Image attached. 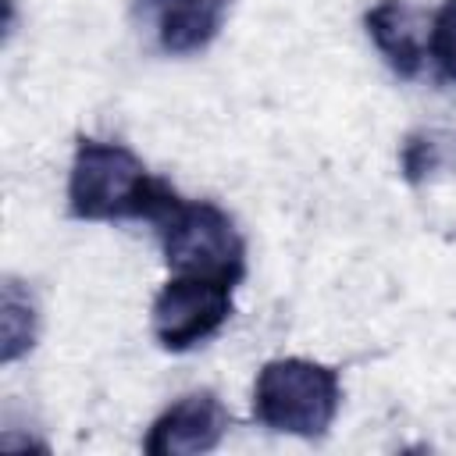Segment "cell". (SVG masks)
<instances>
[{
	"label": "cell",
	"instance_id": "6",
	"mask_svg": "<svg viewBox=\"0 0 456 456\" xmlns=\"http://www.w3.org/2000/svg\"><path fill=\"white\" fill-rule=\"evenodd\" d=\"M142 7L153 14L160 50L182 57L200 53L217 39L232 0H142Z\"/></svg>",
	"mask_w": 456,
	"mask_h": 456
},
{
	"label": "cell",
	"instance_id": "3",
	"mask_svg": "<svg viewBox=\"0 0 456 456\" xmlns=\"http://www.w3.org/2000/svg\"><path fill=\"white\" fill-rule=\"evenodd\" d=\"M171 274L214 278L239 285L246 278V239L235 221L210 200H175L171 210L153 221Z\"/></svg>",
	"mask_w": 456,
	"mask_h": 456
},
{
	"label": "cell",
	"instance_id": "9",
	"mask_svg": "<svg viewBox=\"0 0 456 456\" xmlns=\"http://www.w3.org/2000/svg\"><path fill=\"white\" fill-rule=\"evenodd\" d=\"M428 53H431L438 78L456 86V0H445L438 7L431 21V36H428Z\"/></svg>",
	"mask_w": 456,
	"mask_h": 456
},
{
	"label": "cell",
	"instance_id": "4",
	"mask_svg": "<svg viewBox=\"0 0 456 456\" xmlns=\"http://www.w3.org/2000/svg\"><path fill=\"white\" fill-rule=\"evenodd\" d=\"M235 285L192 274H171L150 306L153 338L167 353H189L214 338L232 317Z\"/></svg>",
	"mask_w": 456,
	"mask_h": 456
},
{
	"label": "cell",
	"instance_id": "8",
	"mask_svg": "<svg viewBox=\"0 0 456 456\" xmlns=\"http://www.w3.org/2000/svg\"><path fill=\"white\" fill-rule=\"evenodd\" d=\"M36 321L32 296L14 278H7L0 299V363H14L36 346Z\"/></svg>",
	"mask_w": 456,
	"mask_h": 456
},
{
	"label": "cell",
	"instance_id": "7",
	"mask_svg": "<svg viewBox=\"0 0 456 456\" xmlns=\"http://www.w3.org/2000/svg\"><path fill=\"white\" fill-rule=\"evenodd\" d=\"M367 36L399 78H417L424 68V43L413 25V11L399 0H378L363 14Z\"/></svg>",
	"mask_w": 456,
	"mask_h": 456
},
{
	"label": "cell",
	"instance_id": "5",
	"mask_svg": "<svg viewBox=\"0 0 456 456\" xmlns=\"http://www.w3.org/2000/svg\"><path fill=\"white\" fill-rule=\"evenodd\" d=\"M228 435V410L214 392H189L171 403L146 431L142 449L150 456H192L210 452Z\"/></svg>",
	"mask_w": 456,
	"mask_h": 456
},
{
	"label": "cell",
	"instance_id": "10",
	"mask_svg": "<svg viewBox=\"0 0 456 456\" xmlns=\"http://www.w3.org/2000/svg\"><path fill=\"white\" fill-rule=\"evenodd\" d=\"M403 175H406V182H413V185H420L424 178H431L435 171H438V164H442V150H438V139L435 135H410L406 142H403Z\"/></svg>",
	"mask_w": 456,
	"mask_h": 456
},
{
	"label": "cell",
	"instance_id": "1",
	"mask_svg": "<svg viewBox=\"0 0 456 456\" xmlns=\"http://www.w3.org/2000/svg\"><path fill=\"white\" fill-rule=\"evenodd\" d=\"M178 192L121 142L78 139L68 171V214L78 221H160Z\"/></svg>",
	"mask_w": 456,
	"mask_h": 456
},
{
	"label": "cell",
	"instance_id": "2",
	"mask_svg": "<svg viewBox=\"0 0 456 456\" xmlns=\"http://www.w3.org/2000/svg\"><path fill=\"white\" fill-rule=\"evenodd\" d=\"M338 406L342 378L335 367L317 360H267L253 381V417L278 435L321 438L335 424Z\"/></svg>",
	"mask_w": 456,
	"mask_h": 456
}]
</instances>
